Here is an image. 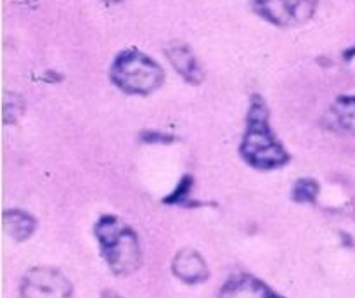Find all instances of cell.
I'll use <instances>...</instances> for the list:
<instances>
[{"label": "cell", "instance_id": "1", "mask_svg": "<svg viewBox=\"0 0 355 298\" xmlns=\"http://www.w3.org/2000/svg\"><path fill=\"white\" fill-rule=\"evenodd\" d=\"M241 156L259 170H276L290 161V155L269 125V109L260 96H253L241 141Z\"/></svg>", "mask_w": 355, "mask_h": 298}, {"label": "cell", "instance_id": "2", "mask_svg": "<svg viewBox=\"0 0 355 298\" xmlns=\"http://www.w3.org/2000/svg\"><path fill=\"white\" fill-rule=\"evenodd\" d=\"M97 243L111 272L130 276L142 265V249L139 236L127 222L116 215H103L96 222Z\"/></svg>", "mask_w": 355, "mask_h": 298}, {"label": "cell", "instance_id": "3", "mask_svg": "<svg viewBox=\"0 0 355 298\" xmlns=\"http://www.w3.org/2000/svg\"><path fill=\"white\" fill-rule=\"evenodd\" d=\"M111 82L128 96H148L163 85L162 66L139 49H125L113 59L110 68Z\"/></svg>", "mask_w": 355, "mask_h": 298}, {"label": "cell", "instance_id": "4", "mask_svg": "<svg viewBox=\"0 0 355 298\" xmlns=\"http://www.w3.org/2000/svg\"><path fill=\"white\" fill-rule=\"evenodd\" d=\"M319 0H252V9L267 23L281 28L302 26L312 19Z\"/></svg>", "mask_w": 355, "mask_h": 298}, {"label": "cell", "instance_id": "5", "mask_svg": "<svg viewBox=\"0 0 355 298\" xmlns=\"http://www.w3.org/2000/svg\"><path fill=\"white\" fill-rule=\"evenodd\" d=\"M71 295L69 279L54 267H33L21 283L23 298H71Z\"/></svg>", "mask_w": 355, "mask_h": 298}, {"label": "cell", "instance_id": "6", "mask_svg": "<svg viewBox=\"0 0 355 298\" xmlns=\"http://www.w3.org/2000/svg\"><path fill=\"white\" fill-rule=\"evenodd\" d=\"M218 298H283L269 284L252 274H234L218 291Z\"/></svg>", "mask_w": 355, "mask_h": 298}, {"label": "cell", "instance_id": "7", "mask_svg": "<svg viewBox=\"0 0 355 298\" xmlns=\"http://www.w3.org/2000/svg\"><path fill=\"white\" fill-rule=\"evenodd\" d=\"M165 54L168 58L170 64L173 66L177 73L182 76L186 82L198 85L203 82V69L198 62L194 52L182 42H172L165 47Z\"/></svg>", "mask_w": 355, "mask_h": 298}, {"label": "cell", "instance_id": "8", "mask_svg": "<svg viewBox=\"0 0 355 298\" xmlns=\"http://www.w3.org/2000/svg\"><path fill=\"white\" fill-rule=\"evenodd\" d=\"M172 270L180 281L187 284H198L203 283L210 277V270H208L207 262L203 256L193 248H184L173 256Z\"/></svg>", "mask_w": 355, "mask_h": 298}, {"label": "cell", "instance_id": "9", "mask_svg": "<svg viewBox=\"0 0 355 298\" xmlns=\"http://www.w3.org/2000/svg\"><path fill=\"white\" fill-rule=\"evenodd\" d=\"M3 224H6V231L16 241H26L37 229V220L33 215L23 210H7L3 215Z\"/></svg>", "mask_w": 355, "mask_h": 298}, {"label": "cell", "instance_id": "10", "mask_svg": "<svg viewBox=\"0 0 355 298\" xmlns=\"http://www.w3.org/2000/svg\"><path fill=\"white\" fill-rule=\"evenodd\" d=\"M333 120L343 132L355 134V96H342L331 106Z\"/></svg>", "mask_w": 355, "mask_h": 298}, {"label": "cell", "instance_id": "11", "mask_svg": "<svg viewBox=\"0 0 355 298\" xmlns=\"http://www.w3.org/2000/svg\"><path fill=\"white\" fill-rule=\"evenodd\" d=\"M318 194L319 184L315 182L314 179H300L295 182L291 198H293L297 203H314Z\"/></svg>", "mask_w": 355, "mask_h": 298}, {"label": "cell", "instance_id": "12", "mask_svg": "<svg viewBox=\"0 0 355 298\" xmlns=\"http://www.w3.org/2000/svg\"><path fill=\"white\" fill-rule=\"evenodd\" d=\"M191 187H193V179H191L189 175L184 177L182 182L179 184V187H177L175 191H173L172 194H170L168 198H166V203H175V204H182L184 201H186L187 194H189Z\"/></svg>", "mask_w": 355, "mask_h": 298}, {"label": "cell", "instance_id": "13", "mask_svg": "<svg viewBox=\"0 0 355 298\" xmlns=\"http://www.w3.org/2000/svg\"><path fill=\"white\" fill-rule=\"evenodd\" d=\"M103 298H121L120 295L118 293H114V291H111V290H106L103 293Z\"/></svg>", "mask_w": 355, "mask_h": 298}, {"label": "cell", "instance_id": "14", "mask_svg": "<svg viewBox=\"0 0 355 298\" xmlns=\"http://www.w3.org/2000/svg\"><path fill=\"white\" fill-rule=\"evenodd\" d=\"M104 3H107V6H114V3H120L123 2V0H103Z\"/></svg>", "mask_w": 355, "mask_h": 298}]
</instances>
